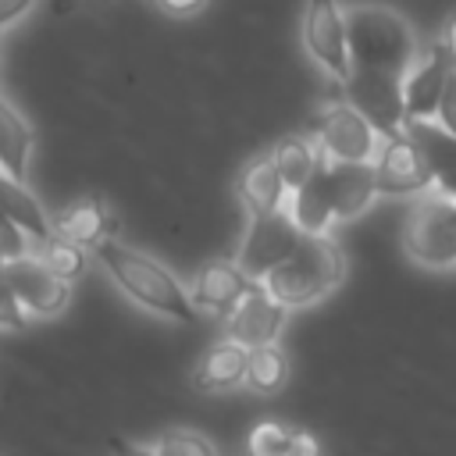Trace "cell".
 Here are the masks:
<instances>
[{
    "label": "cell",
    "mask_w": 456,
    "mask_h": 456,
    "mask_svg": "<svg viewBox=\"0 0 456 456\" xmlns=\"http://www.w3.org/2000/svg\"><path fill=\"white\" fill-rule=\"evenodd\" d=\"M224 317H228L224 321L228 338H235L242 346H264V342H278L289 306L281 299H274L264 281H249L246 292L235 299V306Z\"/></svg>",
    "instance_id": "obj_11"
},
{
    "label": "cell",
    "mask_w": 456,
    "mask_h": 456,
    "mask_svg": "<svg viewBox=\"0 0 456 456\" xmlns=\"http://www.w3.org/2000/svg\"><path fill=\"white\" fill-rule=\"evenodd\" d=\"M303 46L321 71L342 82L353 71L349 43H346V14L338 0H306L303 7Z\"/></svg>",
    "instance_id": "obj_8"
},
{
    "label": "cell",
    "mask_w": 456,
    "mask_h": 456,
    "mask_svg": "<svg viewBox=\"0 0 456 456\" xmlns=\"http://www.w3.org/2000/svg\"><path fill=\"white\" fill-rule=\"evenodd\" d=\"M89 253L100 260V267L110 274V281L135 306H142V310H150V314H157L164 321H178V324H192L200 317L189 289L160 260H153V256L118 242V235L96 242Z\"/></svg>",
    "instance_id": "obj_1"
},
{
    "label": "cell",
    "mask_w": 456,
    "mask_h": 456,
    "mask_svg": "<svg viewBox=\"0 0 456 456\" xmlns=\"http://www.w3.org/2000/svg\"><path fill=\"white\" fill-rule=\"evenodd\" d=\"M442 50L449 53V61H452V68H456V14H449L445 18V25H442Z\"/></svg>",
    "instance_id": "obj_32"
},
{
    "label": "cell",
    "mask_w": 456,
    "mask_h": 456,
    "mask_svg": "<svg viewBox=\"0 0 456 456\" xmlns=\"http://www.w3.org/2000/svg\"><path fill=\"white\" fill-rule=\"evenodd\" d=\"M25 253H36V242L0 210V260L7 264V260H18Z\"/></svg>",
    "instance_id": "obj_27"
},
{
    "label": "cell",
    "mask_w": 456,
    "mask_h": 456,
    "mask_svg": "<svg viewBox=\"0 0 456 456\" xmlns=\"http://www.w3.org/2000/svg\"><path fill=\"white\" fill-rule=\"evenodd\" d=\"M25 321H28V314L21 310V303H18L14 289H11L7 267H4V260H0V328L18 331V328H25Z\"/></svg>",
    "instance_id": "obj_28"
},
{
    "label": "cell",
    "mask_w": 456,
    "mask_h": 456,
    "mask_svg": "<svg viewBox=\"0 0 456 456\" xmlns=\"http://www.w3.org/2000/svg\"><path fill=\"white\" fill-rule=\"evenodd\" d=\"M370 164H374L378 196H424L435 185L420 150L413 146V139L406 132L381 139V146H378Z\"/></svg>",
    "instance_id": "obj_10"
},
{
    "label": "cell",
    "mask_w": 456,
    "mask_h": 456,
    "mask_svg": "<svg viewBox=\"0 0 456 456\" xmlns=\"http://www.w3.org/2000/svg\"><path fill=\"white\" fill-rule=\"evenodd\" d=\"M53 232H61V235L82 242L86 249H93L96 242L118 235V217L110 214V207L100 196H78V200H71L68 207L57 210Z\"/></svg>",
    "instance_id": "obj_16"
},
{
    "label": "cell",
    "mask_w": 456,
    "mask_h": 456,
    "mask_svg": "<svg viewBox=\"0 0 456 456\" xmlns=\"http://www.w3.org/2000/svg\"><path fill=\"white\" fill-rule=\"evenodd\" d=\"M303 232L299 224L289 217V210H267V214H249L242 239L235 246V264L249 281H264L296 246H299Z\"/></svg>",
    "instance_id": "obj_5"
},
{
    "label": "cell",
    "mask_w": 456,
    "mask_h": 456,
    "mask_svg": "<svg viewBox=\"0 0 456 456\" xmlns=\"http://www.w3.org/2000/svg\"><path fill=\"white\" fill-rule=\"evenodd\" d=\"M139 449L142 452H157V456H214L217 452V445L207 435L189 431V428H175V431H167V435H160L153 442H142Z\"/></svg>",
    "instance_id": "obj_26"
},
{
    "label": "cell",
    "mask_w": 456,
    "mask_h": 456,
    "mask_svg": "<svg viewBox=\"0 0 456 456\" xmlns=\"http://www.w3.org/2000/svg\"><path fill=\"white\" fill-rule=\"evenodd\" d=\"M39 0H0V28H7V25H14L28 7H36Z\"/></svg>",
    "instance_id": "obj_31"
},
{
    "label": "cell",
    "mask_w": 456,
    "mask_h": 456,
    "mask_svg": "<svg viewBox=\"0 0 456 456\" xmlns=\"http://www.w3.org/2000/svg\"><path fill=\"white\" fill-rule=\"evenodd\" d=\"M235 192L246 207V214H267V210H281L285 207V182L271 160V153H256L253 160H246V167L235 178Z\"/></svg>",
    "instance_id": "obj_17"
},
{
    "label": "cell",
    "mask_w": 456,
    "mask_h": 456,
    "mask_svg": "<svg viewBox=\"0 0 456 456\" xmlns=\"http://www.w3.org/2000/svg\"><path fill=\"white\" fill-rule=\"evenodd\" d=\"M449 71H452V61L442 50V43H435L424 57H413V64L399 75L406 121H420V118H435L438 114V100H442Z\"/></svg>",
    "instance_id": "obj_12"
},
{
    "label": "cell",
    "mask_w": 456,
    "mask_h": 456,
    "mask_svg": "<svg viewBox=\"0 0 456 456\" xmlns=\"http://www.w3.org/2000/svg\"><path fill=\"white\" fill-rule=\"evenodd\" d=\"M346 14V43L353 68L403 75L417 57V36L406 18L381 4H353Z\"/></svg>",
    "instance_id": "obj_2"
},
{
    "label": "cell",
    "mask_w": 456,
    "mask_h": 456,
    "mask_svg": "<svg viewBox=\"0 0 456 456\" xmlns=\"http://www.w3.org/2000/svg\"><path fill=\"white\" fill-rule=\"evenodd\" d=\"M7 278L11 289L21 303V310L28 317H61L71 303V281H64L61 274H53L39 253H25L18 260H7Z\"/></svg>",
    "instance_id": "obj_9"
},
{
    "label": "cell",
    "mask_w": 456,
    "mask_h": 456,
    "mask_svg": "<svg viewBox=\"0 0 456 456\" xmlns=\"http://www.w3.org/2000/svg\"><path fill=\"white\" fill-rule=\"evenodd\" d=\"M267 153H271V160H274V167H278V175L285 182V192H296L314 175V167L321 160V150L303 135H285Z\"/></svg>",
    "instance_id": "obj_22"
},
{
    "label": "cell",
    "mask_w": 456,
    "mask_h": 456,
    "mask_svg": "<svg viewBox=\"0 0 456 456\" xmlns=\"http://www.w3.org/2000/svg\"><path fill=\"white\" fill-rule=\"evenodd\" d=\"M207 4H210V0H157V7H160V11H167V14H175V18L200 14Z\"/></svg>",
    "instance_id": "obj_30"
},
{
    "label": "cell",
    "mask_w": 456,
    "mask_h": 456,
    "mask_svg": "<svg viewBox=\"0 0 456 456\" xmlns=\"http://www.w3.org/2000/svg\"><path fill=\"white\" fill-rule=\"evenodd\" d=\"M452 135H456V68L449 71L445 78V89H442V100H438V114H435Z\"/></svg>",
    "instance_id": "obj_29"
},
{
    "label": "cell",
    "mask_w": 456,
    "mask_h": 456,
    "mask_svg": "<svg viewBox=\"0 0 456 456\" xmlns=\"http://www.w3.org/2000/svg\"><path fill=\"white\" fill-rule=\"evenodd\" d=\"M256 395H274L285 388L289 381V360L278 349V342H264V346H249V360H246V378H242Z\"/></svg>",
    "instance_id": "obj_23"
},
{
    "label": "cell",
    "mask_w": 456,
    "mask_h": 456,
    "mask_svg": "<svg viewBox=\"0 0 456 456\" xmlns=\"http://www.w3.org/2000/svg\"><path fill=\"white\" fill-rule=\"evenodd\" d=\"M317 150L328 160H374L378 146H381V132L349 103H328L317 118Z\"/></svg>",
    "instance_id": "obj_7"
},
{
    "label": "cell",
    "mask_w": 456,
    "mask_h": 456,
    "mask_svg": "<svg viewBox=\"0 0 456 456\" xmlns=\"http://www.w3.org/2000/svg\"><path fill=\"white\" fill-rule=\"evenodd\" d=\"M36 253H39V260H43L53 274H61V278L71 281V285H75V281L86 274V267H89L86 246L75 242V239H68V235H61V232L46 235V239L36 246Z\"/></svg>",
    "instance_id": "obj_24"
},
{
    "label": "cell",
    "mask_w": 456,
    "mask_h": 456,
    "mask_svg": "<svg viewBox=\"0 0 456 456\" xmlns=\"http://www.w3.org/2000/svg\"><path fill=\"white\" fill-rule=\"evenodd\" d=\"M285 210L299 224V232H310V235H321L335 224V210H331V196H328V182H324V157L317 160L314 175L296 192L285 196Z\"/></svg>",
    "instance_id": "obj_18"
},
{
    "label": "cell",
    "mask_w": 456,
    "mask_h": 456,
    "mask_svg": "<svg viewBox=\"0 0 456 456\" xmlns=\"http://www.w3.org/2000/svg\"><path fill=\"white\" fill-rule=\"evenodd\" d=\"M28 157H32V125L7 96H0V167L21 178Z\"/></svg>",
    "instance_id": "obj_21"
},
{
    "label": "cell",
    "mask_w": 456,
    "mask_h": 456,
    "mask_svg": "<svg viewBox=\"0 0 456 456\" xmlns=\"http://www.w3.org/2000/svg\"><path fill=\"white\" fill-rule=\"evenodd\" d=\"M406 135L420 150V157H424V164L431 171L435 189L456 200V135L438 118L406 121Z\"/></svg>",
    "instance_id": "obj_14"
},
{
    "label": "cell",
    "mask_w": 456,
    "mask_h": 456,
    "mask_svg": "<svg viewBox=\"0 0 456 456\" xmlns=\"http://www.w3.org/2000/svg\"><path fill=\"white\" fill-rule=\"evenodd\" d=\"M342 93L385 139L406 132V107H403L399 75L370 71V68H353L342 78Z\"/></svg>",
    "instance_id": "obj_6"
},
{
    "label": "cell",
    "mask_w": 456,
    "mask_h": 456,
    "mask_svg": "<svg viewBox=\"0 0 456 456\" xmlns=\"http://www.w3.org/2000/svg\"><path fill=\"white\" fill-rule=\"evenodd\" d=\"M403 249L420 267H456V200L424 192L403 224Z\"/></svg>",
    "instance_id": "obj_4"
},
{
    "label": "cell",
    "mask_w": 456,
    "mask_h": 456,
    "mask_svg": "<svg viewBox=\"0 0 456 456\" xmlns=\"http://www.w3.org/2000/svg\"><path fill=\"white\" fill-rule=\"evenodd\" d=\"M249 452L256 456H285V452H317V442L296 428H285L278 420H264L249 435Z\"/></svg>",
    "instance_id": "obj_25"
},
{
    "label": "cell",
    "mask_w": 456,
    "mask_h": 456,
    "mask_svg": "<svg viewBox=\"0 0 456 456\" xmlns=\"http://www.w3.org/2000/svg\"><path fill=\"white\" fill-rule=\"evenodd\" d=\"M0 210H4L36 246H39L46 235H53V221L46 217L43 203L21 185L18 175H11V171H4V167H0Z\"/></svg>",
    "instance_id": "obj_20"
},
{
    "label": "cell",
    "mask_w": 456,
    "mask_h": 456,
    "mask_svg": "<svg viewBox=\"0 0 456 456\" xmlns=\"http://www.w3.org/2000/svg\"><path fill=\"white\" fill-rule=\"evenodd\" d=\"M246 285H249V278L239 271L235 260H210L196 271L189 296H192L196 310H203L210 317H224L235 306V299L246 292Z\"/></svg>",
    "instance_id": "obj_15"
},
{
    "label": "cell",
    "mask_w": 456,
    "mask_h": 456,
    "mask_svg": "<svg viewBox=\"0 0 456 456\" xmlns=\"http://www.w3.org/2000/svg\"><path fill=\"white\" fill-rule=\"evenodd\" d=\"M246 360H249V346H242V342H235V338L214 342V346L200 356L196 388H200V392H228V388L242 385V378H246Z\"/></svg>",
    "instance_id": "obj_19"
},
{
    "label": "cell",
    "mask_w": 456,
    "mask_h": 456,
    "mask_svg": "<svg viewBox=\"0 0 456 456\" xmlns=\"http://www.w3.org/2000/svg\"><path fill=\"white\" fill-rule=\"evenodd\" d=\"M342 274H346V256L338 242L328 232L321 235L303 232L299 246L264 278V285L274 299H281L292 310V306H310L321 296H328L342 281Z\"/></svg>",
    "instance_id": "obj_3"
},
{
    "label": "cell",
    "mask_w": 456,
    "mask_h": 456,
    "mask_svg": "<svg viewBox=\"0 0 456 456\" xmlns=\"http://www.w3.org/2000/svg\"><path fill=\"white\" fill-rule=\"evenodd\" d=\"M324 182H328L335 221L360 217L370 207V200L378 196V189H374V164L370 160H328L324 157Z\"/></svg>",
    "instance_id": "obj_13"
}]
</instances>
